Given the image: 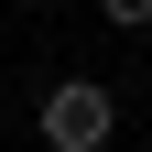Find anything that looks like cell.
<instances>
[{"instance_id":"1","label":"cell","mask_w":152,"mask_h":152,"mask_svg":"<svg viewBox=\"0 0 152 152\" xmlns=\"http://www.w3.org/2000/svg\"><path fill=\"white\" fill-rule=\"evenodd\" d=\"M33 141H44V152H109V141H120V87L54 76L44 98H33Z\"/></svg>"},{"instance_id":"2","label":"cell","mask_w":152,"mask_h":152,"mask_svg":"<svg viewBox=\"0 0 152 152\" xmlns=\"http://www.w3.org/2000/svg\"><path fill=\"white\" fill-rule=\"evenodd\" d=\"M98 22L109 33H152V0H98Z\"/></svg>"}]
</instances>
